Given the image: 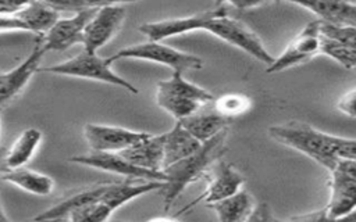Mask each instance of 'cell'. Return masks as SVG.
<instances>
[{
	"instance_id": "6da1fadb",
	"label": "cell",
	"mask_w": 356,
	"mask_h": 222,
	"mask_svg": "<svg viewBox=\"0 0 356 222\" xmlns=\"http://www.w3.org/2000/svg\"><path fill=\"white\" fill-rule=\"evenodd\" d=\"M268 135L274 140L306 154L327 171H331L341 158H356L355 139L321 132L306 122L289 121L273 125L268 128Z\"/></svg>"
},
{
	"instance_id": "7a4b0ae2",
	"label": "cell",
	"mask_w": 356,
	"mask_h": 222,
	"mask_svg": "<svg viewBox=\"0 0 356 222\" xmlns=\"http://www.w3.org/2000/svg\"><path fill=\"white\" fill-rule=\"evenodd\" d=\"M227 136L228 128L211 139L203 142L193 154L181 158L161 169L165 173V185L160 190L164 198V211L171 208L177 197L181 196L188 185L204 178L213 162L224 154Z\"/></svg>"
},
{
	"instance_id": "3957f363",
	"label": "cell",
	"mask_w": 356,
	"mask_h": 222,
	"mask_svg": "<svg viewBox=\"0 0 356 222\" xmlns=\"http://www.w3.org/2000/svg\"><path fill=\"white\" fill-rule=\"evenodd\" d=\"M200 29L248 53L249 56L266 65L271 64L274 60V57L264 47L261 39L243 22L232 18L222 6L202 11L199 31Z\"/></svg>"
},
{
	"instance_id": "277c9868",
	"label": "cell",
	"mask_w": 356,
	"mask_h": 222,
	"mask_svg": "<svg viewBox=\"0 0 356 222\" xmlns=\"http://www.w3.org/2000/svg\"><path fill=\"white\" fill-rule=\"evenodd\" d=\"M182 74L181 71H172L171 78L159 80L156 85L157 105L177 121L195 114L214 100L209 90L186 80Z\"/></svg>"
},
{
	"instance_id": "5b68a950",
	"label": "cell",
	"mask_w": 356,
	"mask_h": 222,
	"mask_svg": "<svg viewBox=\"0 0 356 222\" xmlns=\"http://www.w3.org/2000/svg\"><path fill=\"white\" fill-rule=\"evenodd\" d=\"M38 72L97 80L118 86L131 94H138V89L131 82L125 80L111 69V62L107 60V57H100L97 53H90L86 50H82L75 57L63 62L50 67H39Z\"/></svg>"
},
{
	"instance_id": "8992f818",
	"label": "cell",
	"mask_w": 356,
	"mask_h": 222,
	"mask_svg": "<svg viewBox=\"0 0 356 222\" xmlns=\"http://www.w3.org/2000/svg\"><path fill=\"white\" fill-rule=\"evenodd\" d=\"M124 58L150 61V62L170 67L172 71H181V72L191 71V69L197 71L203 68V60L200 57L181 51L171 46L163 44L159 40H147L146 43L128 46L118 50L113 56L107 57V60L111 64Z\"/></svg>"
},
{
	"instance_id": "52a82bcc",
	"label": "cell",
	"mask_w": 356,
	"mask_h": 222,
	"mask_svg": "<svg viewBox=\"0 0 356 222\" xmlns=\"http://www.w3.org/2000/svg\"><path fill=\"white\" fill-rule=\"evenodd\" d=\"M330 200L321 210L324 219H341L356 207V161L341 158L331 171Z\"/></svg>"
},
{
	"instance_id": "ba28073f",
	"label": "cell",
	"mask_w": 356,
	"mask_h": 222,
	"mask_svg": "<svg viewBox=\"0 0 356 222\" xmlns=\"http://www.w3.org/2000/svg\"><path fill=\"white\" fill-rule=\"evenodd\" d=\"M68 161L92 166L104 172H110L118 176H124V179H142V180H161L165 182V173L163 171H152L146 168H140L127 158H124L120 153H107V151H93L82 155H74Z\"/></svg>"
},
{
	"instance_id": "9c48e42d",
	"label": "cell",
	"mask_w": 356,
	"mask_h": 222,
	"mask_svg": "<svg viewBox=\"0 0 356 222\" xmlns=\"http://www.w3.org/2000/svg\"><path fill=\"white\" fill-rule=\"evenodd\" d=\"M320 53V21H310L285 47L278 58L267 65V74H275L303 64Z\"/></svg>"
},
{
	"instance_id": "30bf717a",
	"label": "cell",
	"mask_w": 356,
	"mask_h": 222,
	"mask_svg": "<svg viewBox=\"0 0 356 222\" xmlns=\"http://www.w3.org/2000/svg\"><path fill=\"white\" fill-rule=\"evenodd\" d=\"M127 11L122 6H106L96 8L95 14L83 29V50L97 53L121 29Z\"/></svg>"
},
{
	"instance_id": "8fae6325",
	"label": "cell",
	"mask_w": 356,
	"mask_h": 222,
	"mask_svg": "<svg viewBox=\"0 0 356 222\" xmlns=\"http://www.w3.org/2000/svg\"><path fill=\"white\" fill-rule=\"evenodd\" d=\"M206 175L210 176L206 190L200 196H197L195 200H192L189 204H186L181 210L179 214L186 212L188 210L197 205L200 201H203L209 205L218 200H222V198L234 194L235 191H238L245 183L243 175L241 172H238L231 164H228L220 158L213 162V169L210 166V173H206Z\"/></svg>"
},
{
	"instance_id": "7c38bea8",
	"label": "cell",
	"mask_w": 356,
	"mask_h": 222,
	"mask_svg": "<svg viewBox=\"0 0 356 222\" xmlns=\"http://www.w3.org/2000/svg\"><path fill=\"white\" fill-rule=\"evenodd\" d=\"M96 8H83L70 18H58L47 32L39 37L44 51H63L76 43H82L83 29Z\"/></svg>"
},
{
	"instance_id": "4fadbf2b",
	"label": "cell",
	"mask_w": 356,
	"mask_h": 222,
	"mask_svg": "<svg viewBox=\"0 0 356 222\" xmlns=\"http://www.w3.org/2000/svg\"><path fill=\"white\" fill-rule=\"evenodd\" d=\"M146 132H136L122 126L104 123H86L83 126V136L93 151L117 153L145 137Z\"/></svg>"
},
{
	"instance_id": "5bb4252c",
	"label": "cell",
	"mask_w": 356,
	"mask_h": 222,
	"mask_svg": "<svg viewBox=\"0 0 356 222\" xmlns=\"http://www.w3.org/2000/svg\"><path fill=\"white\" fill-rule=\"evenodd\" d=\"M44 53L40 40H38L21 64L7 72H0V110L21 94L31 78L38 72Z\"/></svg>"
},
{
	"instance_id": "9a60e30c",
	"label": "cell",
	"mask_w": 356,
	"mask_h": 222,
	"mask_svg": "<svg viewBox=\"0 0 356 222\" xmlns=\"http://www.w3.org/2000/svg\"><path fill=\"white\" fill-rule=\"evenodd\" d=\"M165 182L161 180H142V179H124L122 182L107 183L106 190L100 196V201L104 203L113 212L129 203L131 200L147 194L154 190H161Z\"/></svg>"
},
{
	"instance_id": "2e32d148",
	"label": "cell",
	"mask_w": 356,
	"mask_h": 222,
	"mask_svg": "<svg viewBox=\"0 0 356 222\" xmlns=\"http://www.w3.org/2000/svg\"><path fill=\"white\" fill-rule=\"evenodd\" d=\"M307 8L317 15L321 22L355 25L356 4L355 0H281Z\"/></svg>"
},
{
	"instance_id": "e0dca14e",
	"label": "cell",
	"mask_w": 356,
	"mask_h": 222,
	"mask_svg": "<svg viewBox=\"0 0 356 222\" xmlns=\"http://www.w3.org/2000/svg\"><path fill=\"white\" fill-rule=\"evenodd\" d=\"M129 162L152 169V171H161L163 169V133L161 135H150L147 133L145 137L138 140L136 143L128 146L127 148L117 151Z\"/></svg>"
},
{
	"instance_id": "ac0fdd59",
	"label": "cell",
	"mask_w": 356,
	"mask_h": 222,
	"mask_svg": "<svg viewBox=\"0 0 356 222\" xmlns=\"http://www.w3.org/2000/svg\"><path fill=\"white\" fill-rule=\"evenodd\" d=\"M107 183H99L90 187L81 189L68 194L67 197L61 198L47 210L38 214L33 219L35 221H56V219H68L70 214L82 208L86 204H90L100 198L103 191L106 190Z\"/></svg>"
},
{
	"instance_id": "d6986e66",
	"label": "cell",
	"mask_w": 356,
	"mask_h": 222,
	"mask_svg": "<svg viewBox=\"0 0 356 222\" xmlns=\"http://www.w3.org/2000/svg\"><path fill=\"white\" fill-rule=\"evenodd\" d=\"M200 144L202 143L195 136H192L179 123V121H177L168 132L163 133V168L193 154L200 147Z\"/></svg>"
},
{
	"instance_id": "ffe728a7",
	"label": "cell",
	"mask_w": 356,
	"mask_h": 222,
	"mask_svg": "<svg viewBox=\"0 0 356 222\" xmlns=\"http://www.w3.org/2000/svg\"><path fill=\"white\" fill-rule=\"evenodd\" d=\"M254 204L252 194L241 187L234 194L209 204V207L216 211L217 218L221 222H242L248 221Z\"/></svg>"
},
{
	"instance_id": "44dd1931",
	"label": "cell",
	"mask_w": 356,
	"mask_h": 222,
	"mask_svg": "<svg viewBox=\"0 0 356 222\" xmlns=\"http://www.w3.org/2000/svg\"><path fill=\"white\" fill-rule=\"evenodd\" d=\"M0 176L1 180L36 196H49L54 189V180L50 176L24 166L7 169Z\"/></svg>"
},
{
	"instance_id": "7402d4cb",
	"label": "cell",
	"mask_w": 356,
	"mask_h": 222,
	"mask_svg": "<svg viewBox=\"0 0 356 222\" xmlns=\"http://www.w3.org/2000/svg\"><path fill=\"white\" fill-rule=\"evenodd\" d=\"M178 121L200 143L211 139L221 130L227 129L229 125V119L220 115L218 112H202L200 110Z\"/></svg>"
},
{
	"instance_id": "603a6c76",
	"label": "cell",
	"mask_w": 356,
	"mask_h": 222,
	"mask_svg": "<svg viewBox=\"0 0 356 222\" xmlns=\"http://www.w3.org/2000/svg\"><path fill=\"white\" fill-rule=\"evenodd\" d=\"M42 132L36 128L25 129L4 153V162L8 169L24 166L35 154L42 142Z\"/></svg>"
},
{
	"instance_id": "cb8c5ba5",
	"label": "cell",
	"mask_w": 356,
	"mask_h": 222,
	"mask_svg": "<svg viewBox=\"0 0 356 222\" xmlns=\"http://www.w3.org/2000/svg\"><path fill=\"white\" fill-rule=\"evenodd\" d=\"M18 12L25 21L28 26V32L40 33V35L47 32L49 28L60 18L58 11L53 10L51 7L43 4L39 0H32Z\"/></svg>"
},
{
	"instance_id": "d4e9b609",
	"label": "cell",
	"mask_w": 356,
	"mask_h": 222,
	"mask_svg": "<svg viewBox=\"0 0 356 222\" xmlns=\"http://www.w3.org/2000/svg\"><path fill=\"white\" fill-rule=\"evenodd\" d=\"M320 53L335 60L338 64H341L346 69L355 68V64H356L355 46L343 44L320 35Z\"/></svg>"
},
{
	"instance_id": "484cf974",
	"label": "cell",
	"mask_w": 356,
	"mask_h": 222,
	"mask_svg": "<svg viewBox=\"0 0 356 222\" xmlns=\"http://www.w3.org/2000/svg\"><path fill=\"white\" fill-rule=\"evenodd\" d=\"M252 107V100L245 94L231 93L214 100V110L225 118H232L248 112Z\"/></svg>"
},
{
	"instance_id": "4316f807",
	"label": "cell",
	"mask_w": 356,
	"mask_h": 222,
	"mask_svg": "<svg viewBox=\"0 0 356 222\" xmlns=\"http://www.w3.org/2000/svg\"><path fill=\"white\" fill-rule=\"evenodd\" d=\"M113 211L100 200L83 205L82 208L70 214L68 219L74 222H103L111 216Z\"/></svg>"
},
{
	"instance_id": "83f0119b",
	"label": "cell",
	"mask_w": 356,
	"mask_h": 222,
	"mask_svg": "<svg viewBox=\"0 0 356 222\" xmlns=\"http://www.w3.org/2000/svg\"><path fill=\"white\" fill-rule=\"evenodd\" d=\"M320 35L343 44L355 46L356 28L355 25H339L320 21Z\"/></svg>"
},
{
	"instance_id": "f1b7e54d",
	"label": "cell",
	"mask_w": 356,
	"mask_h": 222,
	"mask_svg": "<svg viewBox=\"0 0 356 222\" xmlns=\"http://www.w3.org/2000/svg\"><path fill=\"white\" fill-rule=\"evenodd\" d=\"M56 11H79L88 8L83 0H39Z\"/></svg>"
},
{
	"instance_id": "f546056e",
	"label": "cell",
	"mask_w": 356,
	"mask_h": 222,
	"mask_svg": "<svg viewBox=\"0 0 356 222\" xmlns=\"http://www.w3.org/2000/svg\"><path fill=\"white\" fill-rule=\"evenodd\" d=\"M355 100H356V92L355 89H350L349 92H346L338 101L337 107L341 112L346 114L350 118H355Z\"/></svg>"
},
{
	"instance_id": "4dcf8cb0",
	"label": "cell",
	"mask_w": 356,
	"mask_h": 222,
	"mask_svg": "<svg viewBox=\"0 0 356 222\" xmlns=\"http://www.w3.org/2000/svg\"><path fill=\"white\" fill-rule=\"evenodd\" d=\"M31 1L32 0H0V15L17 12Z\"/></svg>"
},
{
	"instance_id": "1f68e13d",
	"label": "cell",
	"mask_w": 356,
	"mask_h": 222,
	"mask_svg": "<svg viewBox=\"0 0 356 222\" xmlns=\"http://www.w3.org/2000/svg\"><path fill=\"white\" fill-rule=\"evenodd\" d=\"M139 0H83L85 6L88 8H99V7H106V6H121L125 3H135Z\"/></svg>"
},
{
	"instance_id": "d6a6232c",
	"label": "cell",
	"mask_w": 356,
	"mask_h": 222,
	"mask_svg": "<svg viewBox=\"0 0 356 222\" xmlns=\"http://www.w3.org/2000/svg\"><path fill=\"white\" fill-rule=\"evenodd\" d=\"M227 1L238 10H250L264 4L267 0H225V3Z\"/></svg>"
},
{
	"instance_id": "836d02e7",
	"label": "cell",
	"mask_w": 356,
	"mask_h": 222,
	"mask_svg": "<svg viewBox=\"0 0 356 222\" xmlns=\"http://www.w3.org/2000/svg\"><path fill=\"white\" fill-rule=\"evenodd\" d=\"M8 216L6 215L4 210H3V205H1V193H0V222H8Z\"/></svg>"
},
{
	"instance_id": "e575fe53",
	"label": "cell",
	"mask_w": 356,
	"mask_h": 222,
	"mask_svg": "<svg viewBox=\"0 0 356 222\" xmlns=\"http://www.w3.org/2000/svg\"><path fill=\"white\" fill-rule=\"evenodd\" d=\"M7 169H8V168H7L6 162H4V153L0 151V173L4 172V171H7Z\"/></svg>"
},
{
	"instance_id": "d590c367",
	"label": "cell",
	"mask_w": 356,
	"mask_h": 222,
	"mask_svg": "<svg viewBox=\"0 0 356 222\" xmlns=\"http://www.w3.org/2000/svg\"><path fill=\"white\" fill-rule=\"evenodd\" d=\"M225 3V0H214V7H220Z\"/></svg>"
},
{
	"instance_id": "8d00e7d4",
	"label": "cell",
	"mask_w": 356,
	"mask_h": 222,
	"mask_svg": "<svg viewBox=\"0 0 356 222\" xmlns=\"http://www.w3.org/2000/svg\"><path fill=\"white\" fill-rule=\"evenodd\" d=\"M0 111H1V110H0Z\"/></svg>"
}]
</instances>
